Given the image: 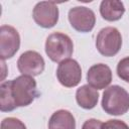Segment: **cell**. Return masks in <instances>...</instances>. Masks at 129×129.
I'll use <instances>...</instances> for the list:
<instances>
[{
	"label": "cell",
	"instance_id": "13",
	"mask_svg": "<svg viewBox=\"0 0 129 129\" xmlns=\"http://www.w3.org/2000/svg\"><path fill=\"white\" fill-rule=\"evenodd\" d=\"M48 129H76L74 115L68 110H57L49 118Z\"/></svg>",
	"mask_w": 129,
	"mask_h": 129
},
{
	"label": "cell",
	"instance_id": "16",
	"mask_svg": "<svg viewBox=\"0 0 129 129\" xmlns=\"http://www.w3.org/2000/svg\"><path fill=\"white\" fill-rule=\"evenodd\" d=\"M1 129H27L22 121L14 117H8L2 120Z\"/></svg>",
	"mask_w": 129,
	"mask_h": 129
},
{
	"label": "cell",
	"instance_id": "5",
	"mask_svg": "<svg viewBox=\"0 0 129 129\" xmlns=\"http://www.w3.org/2000/svg\"><path fill=\"white\" fill-rule=\"evenodd\" d=\"M58 8L54 2L41 1L38 2L32 11L33 20L42 28H51L58 21Z\"/></svg>",
	"mask_w": 129,
	"mask_h": 129
},
{
	"label": "cell",
	"instance_id": "1",
	"mask_svg": "<svg viewBox=\"0 0 129 129\" xmlns=\"http://www.w3.org/2000/svg\"><path fill=\"white\" fill-rule=\"evenodd\" d=\"M101 105L109 115H123L129 110V93L118 85L111 86L104 91Z\"/></svg>",
	"mask_w": 129,
	"mask_h": 129
},
{
	"label": "cell",
	"instance_id": "17",
	"mask_svg": "<svg viewBox=\"0 0 129 129\" xmlns=\"http://www.w3.org/2000/svg\"><path fill=\"white\" fill-rule=\"evenodd\" d=\"M102 129H129V126L124 121L118 119H110L103 123Z\"/></svg>",
	"mask_w": 129,
	"mask_h": 129
},
{
	"label": "cell",
	"instance_id": "7",
	"mask_svg": "<svg viewBox=\"0 0 129 129\" xmlns=\"http://www.w3.org/2000/svg\"><path fill=\"white\" fill-rule=\"evenodd\" d=\"M56 78L60 85L66 88H73L80 84L82 79V69L79 62L69 58L59 62L56 69Z\"/></svg>",
	"mask_w": 129,
	"mask_h": 129
},
{
	"label": "cell",
	"instance_id": "9",
	"mask_svg": "<svg viewBox=\"0 0 129 129\" xmlns=\"http://www.w3.org/2000/svg\"><path fill=\"white\" fill-rule=\"evenodd\" d=\"M45 62L41 54L34 50L24 51L17 60L18 71L23 76L35 77L42 74Z\"/></svg>",
	"mask_w": 129,
	"mask_h": 129
},
{
	"label": "cell",
	"instance_id": "15",
	"mask_svg": "<svg viewBox=\"0 0 129 129\" xmlns=\"http://www.w3.org/2000/svg\"><path fill=\"white\" fill-rule=\"evenodd\" d=\"M117 75L121 80L129 83V56L119 60L117 64Z\"/></svg>",
	"mask_w": 129,
	"mask_h": 129
},
{
	"label": "cell",
	"instance_id": "6",
	"mask_svg": "<svg viewBox=\"0 0 129 129\" xmlns=\"http://www.w3.org/2000/svg\"><path fill=\"white\" fill-rule=\"evenodd\" d=\"M68 17L72 27L79 32H90L96 23L94 11L85 6H76L71 8Z\"/></svg>",
	"mask_w": 129,
	"mask_h": 129
},
{
	"label": "cell",
	"instance_id": "18",
	"mask_svg": "<svg viewBox=\"0 0 129 129\" xmlns=\"http://www.w3.org/2000/svg\"><path fill=\"white\" fill-rule=\"evenodd\" d=\"M102 126H103V123L100 120L92 118L84 122L82 129H102Z\"/></svg>",
	"mask_w": 129,
	"mask_h": 129
},
{
	"label": "cell",
	"instance_id": "2",
	"mask_svg": "<svg viewBox=\"0 0 129 129\" xmlns=\"http://www.w3.org/2000/svg\"><path fill=\"white\" fill-rule=\"evenodd\" d=\"M74 52V43L71 37L61 32L49 34L45 41V53L54 62L69 59Z\"/></svg>",
	"mask_w": 129,
	"mask_h": 129
},
{
	"label": "cell",
	"instance_id": "10",
	"mask_svg": "<svg viewBox=\"0 0 129 129\" xmlns=\"http://www.w3.org/2000/svg\"><path fill=\"white\" fill-rule=\"evenodd\" d=\"M87 81L96 90L105 89L112 82V71L105 63H96L89 69Z\"/></svg>",
	"mask_w": 129,
	"mask_h": 129
},
{
	"label": "cell",
	"instance_id": "8",
	"mask_svg": "<svg viewBox=\"0 0 129 129\" xmlns=\"http://www.w3.org/2000/svg\"><path fill=\"white\" fill-rule=\"evenodd\" d=\"M20 47V36L18 31L10 25L0 27V56L2 60L11 58Z\"/></svg>",
	"mask_w": 129,
	"mask_h": 129
},
{
	"label": "cell",
	"instance_id": "4",
	"mask_svg": "<svg viewBox=\"0 0 129 129\" xmlns=\"http://www.w3.org/2000/svg\"><path fill=\"white\" fill-rule=\"evenodd\" d=\"M122 46V36L115 27L102 28L96 37V47L104 56L116 55Z\"/></svg>",
	"mask_w": 129,
	"mask_h": 129
},
{
	"label": "cell",
	"instance_id": "14",
	"mask_svg": "<svg viewBox=\"0 0 129 129\" xmlns=\"http://www.w3.org/2000/svg\"><path fill=\"white\" fill-rule=\"evenodd\" d=\"M11 81H4L0 85V110L2 112H11L17 108L12 96Z\"/></svg>",
	"mask_w": 129,
	"mask_h": 129
},
{
	"label": "cell",
	"instance_id": "12",
	"mask_svg": "<svg viewBox=\"0 0 129 129\" xmlns=\"http://www.w3.org/2000/svg\"><path fill=\"white\" fill-rule=\"evenodd\" d=\"M125 13L123 2L116 0H105L100 4V14L107 21H117Z\"/></svg>",
	"mask_w": 129,
	"mask_h": 129
},
{
	"label": "cell",
	"instance_id": "11",
	"mask_svg": "<svg viewBox=\"0 0 129 129\" xmlns=\"http://www.w3.org/2000/svg\"><path fill=\"white\" fill-rule=\"evenodd\" d=\"M99 100V93L90 85L80 87L76 92V101L80 107L86 110H91L96 107Z\"/></svg>",
	"mask_w": 129,
	"mask_h": 129
},
{
	"label": "cell",
	"instance_id": "3",
	"mask_svg": "<svg viewBox=\"0 0 129 129\" xmlns=\"http://www.w3.org/2000/svg\"><path fill=\"white\" fill-rule=\"evenodd\" d=\"M11 90L17 107L28 106L39 96L36 82L30 76L21 75L12 80Z\"/></svg>",
	"mask_w": 129,
	"mask_h": 129
}]
</instances>
